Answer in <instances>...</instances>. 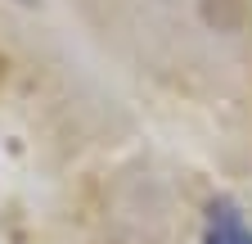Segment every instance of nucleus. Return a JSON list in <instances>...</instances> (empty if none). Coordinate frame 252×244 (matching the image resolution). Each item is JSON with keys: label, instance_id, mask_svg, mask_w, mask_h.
Segmentation results:
<instances>
[{"label": "nucleus", "instance_id": "obj_1", "mask_svg": "<svg viewBox=\"0 0 252 244\" xmlns=\"http://www.w3.org/2000/svg\"><path fill=\"white\" fill-rule=\"evenodd\" d=\"M207 244H252V231L243 226V217L234 212L230 199L212 203V226H207Z\"/></svg>", "mask_w": 252, "mask_h": 244}]
</instances>
